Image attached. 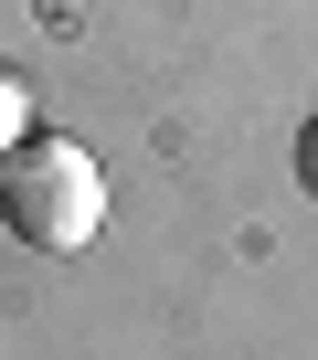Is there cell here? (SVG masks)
<instances>
[{
	"instance_id": "6da1fadb",
	"label": "cell",
	"mask_w": 318,
	"mask_h": 360,
	"mask_svg": "<svg viewBox=\"0 0 318 360\" xmlns=\"http://www.w3.org/2000/svg\"><path fill=\"white\" fill-rule=\"evenodd\" d=\"M0 223H11L32 255H85L106 223V169L75 138H22L0 159Z\"/></svg>"
},
{
	"instance_id": "7a4b0ae2",
	"label": "cell",
	"mask_w": 318,
	"mask_h": 360,
	"mask_svg": "<svg viewBox=\"0 0 318 360\" xmlns=\"http://www.w3.org/2000/svg\"><path fill=\"white\" fill-rule=\"evenodd\" d=\"M22 138H32V85H22L11 64H0V159H11Z\"/></svg>"
},
{
	"instance_id": "3957f363",
	"label": "cell",
	"mask_w": 318,
	"mask_h": 360,
	"mask_svg": "<svg viewBox=\"0 0 318 360\" xmlns=\"http://www.w3.org/2000/svg\"><path fill=\"white\" fill-rule=\"evenodd\" d=\"M297 180H307V191H318V117L297 127Z\"/></svg>"
}]
</instances>
